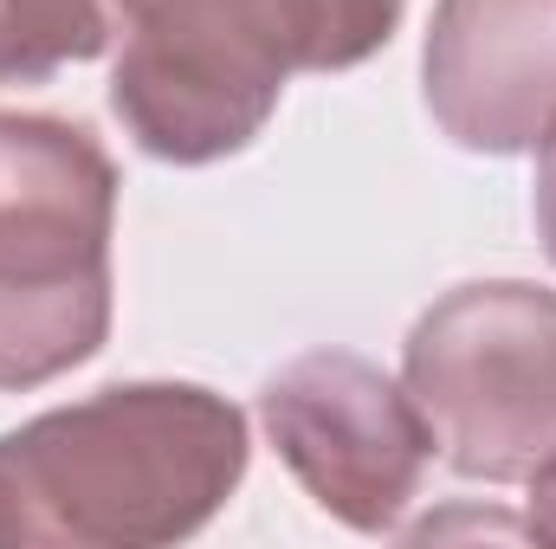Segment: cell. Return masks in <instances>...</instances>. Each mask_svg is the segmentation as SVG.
<instances>
[{
    "label": "cell",
    "mask_w": 556,
    "mask_h": 549,
    "mask_svg": "<svg viewBox=\"0 0 556 549\" xmlns=\"http://www.w3.org/2000/svg\"><path fill=\"white\" fill-rule=\"evenodd\" d=\"M531 485V498H525V531L538 537V544H556V452L525 478Z\"/></svg>",
    "instance_id": "obj_9"
},
{
    "label": "cell",
    "mask_w": 556,
    "mask_h": 549,
    "mask_svg": "<svg viewBox=\"0 0 556 549\" xmlns=\"http://www.w3.org/2000/svg\"><path fill=\"white\" fill-rule=\"evenodd\" d=\"M420 91L446 142L531 155L556 130V0H433Z\"/></svg>",
    "instance_id": "obj_6"
},
{
    "label": "cell",
    "mask_w": 556,
    "mask_h": 549,
    "mask_svg": "<svg viewBox=\"0 0 556 549\" xmlns=\"http://www.w3.org/2000/svg\"><path fill=\"white\" fill-rule=\"evenodd\" d=\"M124 0H0V85H46L117 46Z\"/></svg>",
    "instance_id": "obj_7"
},
{
    "label": "cell",
    "mask_w": 556,
    "mask_h": 549,
    "mask_svg": "<svg viewBox=\"0 0 556 549\" xmlns=\"http://www.w3.org/2000/svg\"><path fill=\"white\" fill-rule=\"evenodd\" d=\"M253 459L201 382H117L0 433V549H162L207 531Z\"/></svg>",
    "instance_id": "obj_1"
},
{
    "label": "cell",
    "mask_w": 556,
    "mask_h": 549,
    "mask_svg": "<svg viewBox=\"0 0 556 549\" xmlns=\"http://www.w3.org/2000/svg\"><path fill=\"white\" fill-rule=\"evenodd\" d=\"M531 214H538V240L544 259L556 266V130L538 142V181H531Z\"/></svg>",
    "instance_id": "obj_8"
},
{
    "label": "cell",
    "mask_w": 556,
    "mask_h": 549,
    "mask_svg": "<svg viewBox=\"0 0 556 549\" xmlns=\"http://www.w3.org/2000/svg\"><path fill=\"white\" fill-rule=\"evenodd\" d=\"M117 162L85 124L0 111V388L26 395L111 336Z\"/></svg>",
    "instance_id": "obj_3"
},
{
    "label": "cell",
    "mask_w": 556,
    "mask_h": 549,
    "mask_svg": "<svg viewBox=\"0 0 556 549\" xmlns=\"http://www.w3.org/2000/svg\"><path fill=\"white\" fill-rule=\"evenodd\" d=\"M408 0H124L111 111L142 155L227 162L273 124L298 72L376 59Z\"/></svg>",
    "instance_id": "obj_2"
},
{
    "label": "cell",
    "mask_w": 556,
    "mask_h": 549,
    "mask_svg": "<svg viewBox=\"0 0 556 549\" xmlns=\"http://www.w3.org/2000/svg\"><path fill=\"white\" fill-rule=\"evenodd\" d=\"M402 388L446 472L525 485L556 452V291L479 278L433 297L408 330Z\"/></svg>",
    "instance_id": "obj_4"
},
{
    "label": "cell",
    "mask_w": 556,
    "mask_h": 549,
    "mask_svg": "<svg viewBox=\"0 0 556 549\" xmlns=\"http://www.w3.org/2000/svg\"><path fill=\"white\" fill-rule=\"evenodd\" d=\"M260 426L291 478L363 537L402 531L433 465V433L415 395L350 349H311L285 362L260 388Z\"/></svg>",
    "instance_id": "obj_5"
}]
</instances>
